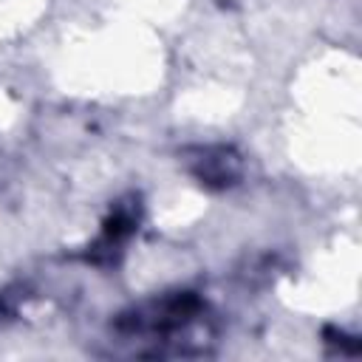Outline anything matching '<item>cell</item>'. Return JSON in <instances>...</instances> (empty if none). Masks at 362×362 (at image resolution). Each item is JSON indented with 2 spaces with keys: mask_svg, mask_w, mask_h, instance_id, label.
Segmentation results:
<instances>
[{
  "mask_svg": "<svg viewBox=\"0 0 362 362\" xmlns=\"http://www.w3.org/2000/svg\"><path fill=\"white\" fill-rule=\"evenodd\" d=\"M204 317L206 305L201 297L178 291L139 303L119 314L113 331L122 337V342L139 345L136 354L141 356H187L204 354V345L209 342L204 339Z\"/></svg>",
  "mask_w": 362,
  "mask_h": 362,
  "instance_id": "6da1fadb",
  "label": "cell"
},
{
  "mask_svg": "<svg viewBox=\"0 0 362 362\" xmlns=\"http://www.w3.org/2000/svg\"><path fill=\"white\" fill-rule=\"evenodd\" d=\"M189 173L201 184L223 189L240 178V158L232 147H198L189 158Z\"/></svg>",
  "mask_w": 362,
  "mask_h": 362,
  "instance_id": "7a4b0ae2",
  "label": "cell"
},
{
  "mask_svg": "<svg viewBox=\"0 0 362 362\" xmlns=\"http://www.w3.org/2000/svg\"><path fill=\"white\" fill-rule=\"evenodd\" d=\"M0 311H3V303H0Z\"/></svg>",
  "mask_w": 362,
  "mask_h": 362,
  "instance_id": "277c9868",
  "label": "cell"
},
{
  "mask_svg": "<svg viewBox=\"0 0 362 362\" xmlns=\"http://www.w3.org/2000/svg\"><path fill=\"white\" fill-rule=\"evenodd\" d=\"M133 229H136V215H133V209H130V206H119V209L113 212V218L105 223L99 240L93 243V257L105 255L107 263L116 260V255L122 252V246L127 243V238L133 235Z\"/></svg>",
  "mask_w": 362,
  "mask_h": 362,
  "instance_id": "3957f363",
  "label": "cell"
}]
</instances>
